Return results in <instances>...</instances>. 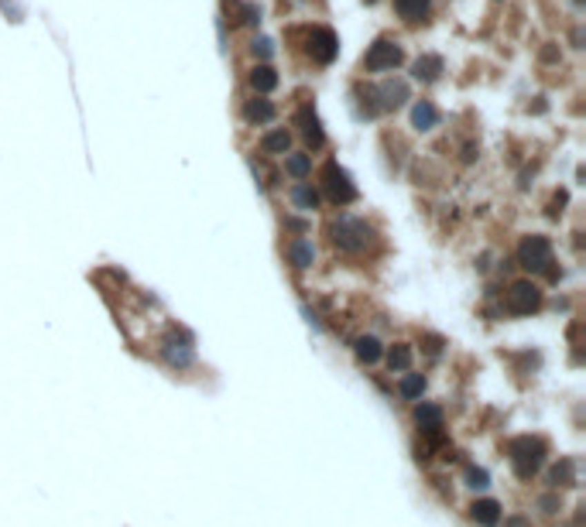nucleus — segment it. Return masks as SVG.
<instances>
[{
	"label": "nucleus",
	"instance_id": "nucleus-1",
	"mask_svg": "<svg viewBox=\"0 0 586 527\" xmlns=\"http://www.w3.org/2000/svg\"><path fill=\"white\" fill-rule=\"evenodd\" d=\"M545 452H549L545 439H535V435H518L507 441V455H511L518 479H531L538 473V466L545 462Z\"/></svg>",
	"mask_w": 586,
	"mask_h": 527
},
{
	"label": "nucleus",
	"instance_id": "nucleus-2",
	"mask_svg": "<svg viewBox=\"0 0 586 527\" xmlns=\"http://www.w3.org/2000/svg\"><path fill=\"white\" fill-rule=\"evenodd\" d=\"M329 233H333V243H336L340 250H346V254H360V250H367V243L374 240V230H371L364 219H353V216H340V219L329 226Z\"/></svg>",
	"mask_w": 586,
	"mask_h": 527
},
{
	"label": "nucleus",
	"instance_id": "nucleus-3",
	"mask_svg": "<svg viewBox=\"0 0 586 527\" xmlns=\"http://www.w3.org/2000/svg\"><path fill=\"white\" fill-rule=\"evenodd\" d=\"M518 264L525 267V270H549V264H552V243H549V237H525L521 240V247H518Z\"/></svg>",
	"mask_w": 586,
	"mask_h": 527
},
{
	"label": "nucleus",
	"instance_id": "nucleus-4",
	"mask_svg": "<svg viewBox=\"0 0 586 527\" xmlns=\"http://www.w3.org/2000/svg\"><path fill=\"white\" fill-rule=\"evenodd\" d=\"M401 59H404L401 45H394V41H388V38H381V41H374V45H371V52L364 55V69H367V72H391V69H398V66H401Z\"/></svg>",
	"mask_w": 586,
	"mask_h": 527
},
{
	"label": "nucleus",
	"instance_id": "nucleus-5",
	"mask_svg": "<svg viewBox=\"0 0 586 527\" xmlns=\"http://www.w3.org/2000/svg\"><path fill=\"white\" fill-rule=\"evenodd\" d=\"M322 185H326V195H329L336 206H346V202H353V199H357L353 181H350V175H346L336 161H329V165L322 168Z\"/></svg>",
	"mask_w": 586,
	"mask_h": 527
},
{
	"label": "nucleus",
	"instance_id": "nucleus-6",
	"mask_svg": "<svg viewBox=\"0 0 586 527\" xmlns=\"http://www.w3.org/2000/svg\"><path fill=\"white\" fill-rule=\"evenodd\" d=\"M542 305V288L531 281H514L507 291V312L511 315H531Z\"/></svg>",
	"mask_w": 586,
	"mask_h": 527
},
{
	"label": "nucleus",
	"instance_id": "nucleus-7",
	"mask_svg": "<svg viewBox=\"0 0 586 527\" xmlns=\"http://www.w3.org/2000/svg\"><path fill=\"white\" fill-rule=\"evenodd\" d=\"M336 52H340L336 34H333L329 28H312V34H309V55H312L315 62H333Z\"/></svg>",
	"mask_w": 586,
	"mask_h": 527
},
{
	"label": "nucleus",
	"instance_id": "nucleus-8",
	"mask_svg": "<svg viewBox=\"0 0 586 527\" xmlns=\"http://www.w3.org/2000/svg\"><path fill=\"white\" fill-rule=\"evenodd\" d=\"M415 425L422 428V435H442V408L439 404H418Z\"/></svg>",
	"mask_w": 586,
	"mask_h": 527
},
{
	"label": "nucleus",
	"instance_id": "nucleus-9",
	"mask_svg": "<svg viewBox=\"0 0 586 527\" xmlns=\"http://www.w3.org/2000/svg\"><path fill=\"white\" fill-rule=\"evenodd\" d=\"M374 99H381V103H378L381 113H384V110H394V106H401V103L408 99V86H404V83H384L381 89H374Z\"/></svg>",
	"mask_w": 586,
	"mask_h": 527
},
{
	"label": "nucleus",
	"instance_id": "nucleus-10",
	"mask_svg": "<svg viewBox=\"0 0 586 527\" xmlns=\"http://www.w3.org/2000/svg\"><path fill=\"white\" fill-rule=\"evenodd\" d=\"M470 517L480 527H497L500 524V504H497V500H477V504L470 507Z\"/></svg>",
	"mask_w": 586,
	"mask_h": 527
},
{
	"label": "nucleus",
	"instance_id": "nucleus-11",
	"mask_svg": "<svg viewBox=\"0 0 586 527\" xmlns=\"http://www.w3.org/2000/svg\"><path fill=\"white\" fill-rule=\"evenodd\" d=\"M439 76H442V59H439V55H422V59L415 62V79L436 83Z\"/></svg>",
	"mask_w": 586,
	"mask_h": 527
},
{
	"label": "nucleus",
	"instance_id": "nucleus-12",
	"mask_svg": "<svg viewBox=\"0 0 586 527\" xmlns=\"http://www.w3.org/2000/svg\"><path fill=\"white\" fill-rule=\"evenodd\" d=\"M576 483V466H573V459H563V462H556L552 469H549V486H573Z\"/></svg>",
	"mask_w": 586,
	"mask_h": 527
},
{
	"label": "nucleus",
	"instance_id": "nucleus-13",
	"mask_svg": "<svg viewBox=\"0 0 586 527\" xmlns=\"http://www.w3.org/2000/svg\"><path fill=\"white\" fill-rule=\"evenodd\" d=\"M285 254H289V261H292L295 267H312V261H315V247H312L309 240H292V243L285 247Z\"/></svg>",
	"mask_w": 586,
	"mask_h": 527
},
{
	"label": "nucleus",
	"instance_id": "nucleus-14",
	"mask_svg": "<svg viewBox=\"0 0 586 527\" xmlns=\"http://www.w3.org/2000/svg\"><path fill=\"white\" fill-rule=\"evenodd\" d=\"M298 123H302V137H305L312 148H322V141H326V137H322V130H319L315 113H312V110H302V113H298Z\"/></svg>",
	"mask_w": 586,
	"mask_h": 527
},
{
	"label": "nucleus",
	"instance_id": "nucleus-15",
	"mask_svg": "<svg viewBox=\"0 0 586 527\" xmlns=\"http://www.w3.org/2000/svg\"><path fill=\"white\" fill-rule=\"evenodd\" d=\"M436 120H439V113H436V106H432L429 99L415 103V110H411V123H415L418 130H432V127H436Z\"/></svg>",
	"mask_w": 586,
	"mask_h": 527
},
{
	"label": "nucleus",
	"instance_id": "nucleus-16",
	"mask_svg": "<svg viewBox=\"0 0 586 527\" xmlns=\"http://www.w3.org/2000/svg\"><path fill=\"white\" fill-rule=\"evenodd\" d=\"M244 117H247L251 123H268V120H275V106H271L268 99H251V103L244 106Z\"/></svg>",
	"mask_w": 586,
	"mask_h": 527
},
{
	"label": "nucleus",
	"instance_id": "nucleus-17",
	"mask_svg": "<svg viewBox=\"0 0 586 527\" xmlns=\"http://www.w3.org/2000/svg\"><path fill=\"white\" fill-rule=\"evenodd\" d=\"M394 10L404 21H422L429 14V0H394Z\"/></svg>",
	"mask_w": 586,
	"mask_h": 527
},
{
	"label": "nucleus",
	"instance_id": "nucleus-18",
	"mask_svg": "<svg viewBox=\"0 0 586 527\" xmlns=\"http://www.w3.org/2000/svg\"><path fill=\"white\" fill-rule=\"evenodd\" d=\"M353 350H357V359H360V363H378V359L384 356V350H381V343H378L374 336H360Z\"/></svg>",
	"mask_w": 586,
	"mask_h": 527
},
{
	"label": "nucleus",
	"instance_id": "nucleus-19",
	"mask_svg": "<svg viewBox=\"0 0 586 527\" xmlns=\"http://www.w3.org/2000/svg\"><path fill=\"white\" fill-rule=\"evenodd\" d=\"M251 86L257 89V92H271V89L278 86V72H275L271 66H257V69L251 72Z\"/></svg>",
	"mask_w": 586,
	"mask_h": 527
},
{
	"label": "nucleus",
	"instance_id": "nucleus-20",
	"mask_svg": "<svg viewBox=\"0 0 586 527\" xmlns=\"http://www.w3.org/2000/svg\"><path fill=\"white\" fill-rule=\"evenodd\" d=\"M289 144H292V134H289V130H271V134H264V141H261V148H264L268 155H285Z\"/></svg>",
	"mask_w": 586,
	"mask_h": 527
},
{
	"label": "nucleus",
	"instance_id": "nucleus-21",
	"mask_svg": "<svg viewBox=\"0 0 586 527\" xmlns=\"http://www.w3.org/2000/svg\"><path fill=\"white\" fill-rule=\"evenodd\" d=\"M398 390H401V397L415 401V397H422V390H425V377H422V373H408V377L398 384Z\"/></svg>",
	"mask_w": 586,
	"mask_h": 527
},
{
	"label": "nucleus",
	"instance_id": "nucleus-22",
	"mask_svg": "<svg viewBox=\"0 0 586 527\" xmlns=\"http://www.w3.org/2000/svg\"><path fill=\"white\" fill-rule=\"evenodd\" d=\"M292 199L298 209H319V192H315L312 185H295Z\"/></svg>",
	"mask_w": 586,
	"mask_h": 527
},
{
	"label": "nucleus",
	"instance_id": "nucleus-23",
	"mask_svg": "<svg viewBox=\"0 0 586 527\" xmlns=\"http://www.w3.org/2000/svg\"><path fill=\"white\" fill-rule=\"evenodd\" d=\"M388 366H391V370H408V366H411V346H408V343H398V346H391Z\"/></svg>",
	"mask_w": 586,
	"mask_h": 527
},
{
	"label": "nucleus",
	"instance_id": "nucleus-24",
	"mask_svg": "<svg viewBox=\"0 0 586 527\" xmlns=\"http://www.w3.org/2000/svg\"><path fill=\"white\" fill-rule=\"evenodd\" d=\"M285 172H289L292 178H305L309 172H312V158H309V155H289Z\"/></svg>",
	"mask_w": 586,
	"mask_h": 527
},
{
	"label": "nucleus",
	"instance_id": "nucleus-25",
	"mask_svg": "<svg viewBox=\"0 0 586 527\" xmlns=\"http://www.w3.org/2000/svg\"><path fill=\"white\" fill-rule=\"evenodd\" d=\"M165 359L172 363V366H193V350L189 346H165Z\"/></svg>",
	"mask_w": 586,
	"mask_h": 527
},
{
	"label": "nucleus",
	"instance_id": "nucleus-26",
	"mask_svg": "<svg viewBox=\"0 0 586 527\" xmlns=\"http://www.w3.org/2000/svg\"><path fill=\"white\" fill-rule=\"evenodd\" d=\"M467 483L473 486V490H484L490 483V476H487V469H467Z\"/></svg>",
	"mask_w": 586,
	"mask_h": 527
},
{
	"label": "nucleus",
	"instance_id": "nucleus-27",
	"mask_svg": "<svg viewBox=\"0 0 586 527\" xmlns=\"http://www.w3.org/2000/svg\"><path fill=\"white\" fill-rule=\"evenodd\" d=\"M254 52H257V55H261V59H268V55H271V52H275V45H271V41H268V38H257V41H254Z\"/></svg>",
	"mask_w": 586,
	"mask_h": 527
},
{
	"label": "nucleus",
	"instance_id": "nucleus-28",
	"mask_svg": "<svg viewBox=\"0 0 586 527\" xmlns=\"http://www.w3.org/2000/svg\"><path fill=\"white\" fill-rule=\"evenodd\" d=\"M504 527H531V521L518 514V517H507V521H504Z\"/></svg>",
	"mask_w": 586,
	"mask_h": 527
},
{
	"label": "nucleus",
	"instance_id": "nucleus-29",
	"mask_svg": "<svg viewBox=\"0 0 586 527\" xmlns=\"http://www.w3.org/2000/svg\"><path fill=\"white\" fill-rule=\"evenodd\" d=\"M542 507H545V514H556V510H559V500H556V497H542Z\"/></svg>",
	"mask_w": 586,
	"mask_h": 527
}]
</instances>
